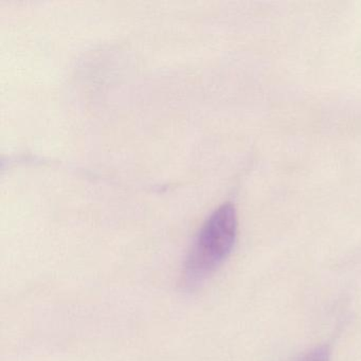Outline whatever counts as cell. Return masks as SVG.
<instances>
[{"label":"cell","instance_id":"cell-1","mask_svg":"<svg viewBox=\"0 0 361 361\" xmlns=\"http://www.w3.org/2000/svg\"><path fill=\"white\" fill-rule=\"evenodd\" d=\"M238 235V216L233 204L227 202L211 214L202 226L183 267V282L195 287L226 261Z\"/></svg>","mask_w":361,"mask_h":361},{"label":"cell","instance_id":"cell-2","mask_svg":"<svg viewBox=\"0 0 361 361\" xmlns=\"http://www.w3.org/2000/svg\"><path fill=\"white\" fill-rule=\"evenodd\" d=\"M331 358V350L327 346H319L314 350H310L307 354L304 355L298 361H329Z\"/></svg>","mask_w":361,"mask_h":361}]
</instances>
